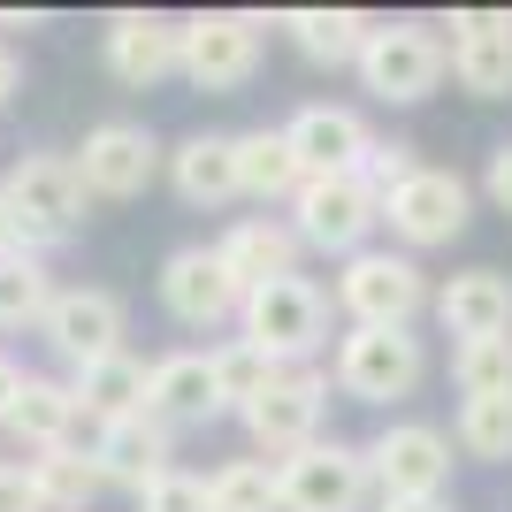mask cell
<instances>
[{
    "label": "cell",
    "mask_w": 512,
    "mask_h": 512,
    "mask_svg": "<svg viewBox=\"0 0 512 512\" xmlns=\"http://www.w3.org/2000/svg\"><path fill=\"white\" fill-rule=\"evenodd\" d=\"M367 497V451L352 444H306L276 459V512H360Z\"/></svg>",
    "instance_id": "1"
},
{
    "label": "cell",
    "mask_w": 512,
    "mask_h": 512,
    "mask_svg": "<svg viewBox=\"0 0 512 512\" xmlns=\"http://www.w3.org/2000/svg\"><path fill=\"white\" fill-rule=\"evenodd\" d=\"M451 69L444 39L428 31V23H375V39L360 46V77L375 100H428L436 92V77Z\"/></svg>",
    "instance_id": "2"
},
{
    "label": "cell",
    "mask_w": 512,
    "mask_h": 512,
    "mask_svg": "<svg viewBox=\"0 0 512 512\" xmlns=\"http://www.w3.org/2000/svg\"><path fill=\"white\" fill-rule=\"evenodd\" d=\"M245 344H260L268 360H306L321 344V321H329V306H321V291L306 276H276V283H260V291H245Z\"/></svg>",
    "instance_id": "3"
},
{
    "label": "cell",
    "mask_w": 512,
    "mask_h": 512,
    "mask_svg": "<svg viewBox=\"0 0 512 512\" xmlns=\"http://www.w3.org/2000/svg\"><path fill=\"white\" fill-rule=\"evenodd\" d=\"M421 337L413 329H352L337 352V383L344 398H360V406H390V398H406L421 383Z\"/></svg>",
    "instance_id": "4"
},
{
    "label": "cell",
    "mask_w": 512,
    "mask_h": 512,
    "mask_svg": "<svg viewBox=\"0 0 512 512\" xmlns=\"http://www.w3.org/2000/svg\"><path fill=\"white\" fill-rule=\"evenodd\" d=\"M337 299L360 329H406L413 306L428 299V283L406 253H352L344 276H337Z\"/></svg>",
    "instance_id": "5"
},
{
    "label": "cell",
    "mask_w": 512,
    "mask_h": 512,
    "mask_svg": "<svg viewBox=\"0 0 512 512\" xmlns=\"http://www.w3.org/2000/svg\"><path fill=\"white\" fill-rule=\"evenodd\" d=\"M0 199L23 214V230L62 237L69 222L85 214V176H77V153H16V169H8Z\"/></svg>",
    "instance_id": "6"
},
{
    "label": "cell",
    "mask_w": 512,
    "mask_h": 512,
    "mask_svg": "<svg viewBox=\"0 0 512 512\" xmlns=\"http://www.w3.org/2000/svg\"><path fill=\"white\" fill-rule=\"evenodd\" d=\"M291 207H299V245H321V253H352L383 222V207L360 176H306Z\"/></svg>",
    "instance_id": "7"
},
{
    "label": "cell",
    "mask_w": 512,
    "mask_h": 512,
    "mask_svg": "<svg viewBox=\"0 0 512 512\" xmlns=\"http://www.w3.org/2000/svg\"><path fill=\"white\" fill-rule=\"evenodd\" d=\"M161 306H169L184 329H214V321H230L237 306H245V283L230 276L222 253L184 245V253H169V268H161Z\"/></svg>",
    "instance_id": "8"
},
{
    "label": "cell",
    "mask_w": 512,
    "mask_h": 512,
    "mask_svg": "<svg viewBox=\"0 0 512 512\" xmlns=\"http://www.w3.org/2000/svg\"><path fill=\"white\" fill-rule=\"evenodd\" d=\"M367 474L383 482V497H436L451 482V444L428 421H398L367 444Z\"/></svg>",
    "instance_id": "9"
},
{
    "label": "cell",
    "mask_w": 512,
    "mask_h": 512,
    "mask_svg": "<svg viewBox=\"0 0 512 512\" xmlns=\"http://www.w3.org/2000/svg\"><path fill=\"white\" fill-rule=\"evenodd\" d=\"M260 62V16H192L184 23V77L199 92L245 85Z\"/></svg>",
    "instance_id": "10"
},
{
    "label": "cell",
    "mask_w": 512,
    "mask_h": 512,
    "mask_svg": "<svg viewBox=\"0 0 512 512\" xmlns=\"http://www.w3.org/2000/svg\"><path fill=\"white\" fill-rule=\"evenodd\" d=\"M321 398H329V383H321V375H299V367H283L276 383H268L253 406H245V428H253V444H260V451H276V459L306 451V444H314V428H321Z\"/></svg>",
    "instance_id": "11"
},
{
    "label": "cell",
    "mask_w": 512,
    "mask_h": 512,
    "mask_svg": "<svg viewBox=\"0 0 512 512\" xmlns=\"http://www.w3.org/2000/svg\"><path fill=\"white\" fill-rule=\"evenodd\" d=\"M161 169V146H153L146 123H100L77 153V176H85V192L100 199H138Z\"/></svg>",
    "instance_id": "12"
},
{
    "label": "cell",
    "mask_w": 512,
    "mask_h": 512,
    "mask_svg": "<svg viewBox=\"0 0 512 512\" xmlns=\"http://www.w3.org/2000/svg\"><path fill=\"white\" fill-rule=\"evenodd\" d=\"M383 214L406 245H451V237L467 230V184L451 169H413L406 184L383 199Z\"/></svg>",
    "instance_id": "13"
},
{
    "label": "cell",
    "mask_w": 512,
    "mask_h": 512,
    "mask_svg": "<svg viewBox=\"0 0 512 512\" xmlns=\"http://www.w3.org/2000/svg\"><path fill=\"white\" fill-rule=\"evenodd\" d=\"M39 329L69 367H92L107 352H123V299L115 291H54Z\"/></svg>",
    "instance_id": "14"
},
{
    "label": "cell",
    "mask_w": 512,
    "mask_h": 512,
    "mask_svg": "<svg viewBox=\"0 0 512 512\" xmlns=\"http://www.w3.org/2000/svg\"><path fill=\"white\" fill-rule=\"evenodd\" d=\"M451 77L482 100H505L512 92V16L497 8H474V16H451Z\"/></svg>",
    "instance_id": "15"
},
{
    "label": "cell",
    "mask_w": 512,
    "mask_h": 512,
    "mask_svg": "<svg viewBox=\"0 0 512 512\" xmlns=\"http://www.w3.org/2000/svg\"><path fill=\"white\" fill-rule=\"evenodd\" d=\"M283 138H291V153H299L306 176H352V169H360V153L375 146L360 115H352V107H329V100L299 107V115L283 123Z\"/></svg>",
    "instance_id": "16"
},
{
    "label": "cell",
    "mask_w": 512,
    "mask_h": 512,
    "mask_svg": "<svg viewBox=\"0 0 512 512\" xmlns=\"http://www.w3.org/2000/svg\"><path fill=\"white\" fill-rule=\"evenodd\" d=\"M169 451H176V428L153 421V413H130V421H107L100 444H92V467L100 482H130V490H146L169 474Z\"/></svg>",
    "instance_id": "17"
},
{
    "label": "cell",
    "mask_w": 512,
    "mask_h": 512,
    "mask_svg": "<svg viewBox=\"0 0 512 512\" xmlns=\"http://www.w3.org/2000/svg\"><path fill=\"white\" fill-rule=\"evenodd\" d=\"M107 69L123 85H161L169 69H184V23L169 16H115L107 23Z\"/></svg>",
    "instance_id": "18"
},
{
    "label": "cell",
    "mask_w": 512,
    "mask_h": 512,
    "mask_svg": "<svg viewBox=\"0 0 512 512\" xmlns=\"http://www.w3.org/2000/svg\"><path fill=\"white\" fill-rule=\"evenodd\" d=\"M436 314H444V329L459 344L512 337V276H497V268H467V276H451L444 291H436Z\"/></svg>",
    "instance_id": "19"
},
{
    "label": "cell",
    "mask_w": 512,
    "mask_h": 512,
    "mask_svg": "<svg viewBox=\"0 0 512 512\" xmlns=\"http://www.w3.org/2000/svg\"><path fill=\"white\" fill-rule=\"evenodd\" d=\"M146 413H153V421H169V428L214 421V413H222V398H214V360H207V352H169V360H153V375H146Z\"/></svg>",
    "instance_id": "20"
},
{
    "label": "cell",
    "mask_w": 512,
    "mask_h": 512,
    "mask_svg": "<svg viewBox=\"0 0 512 512\" xmlns=\"http://www.w3.org/2000/svg\"><path fill=\"white\" fill-rule=\"evenodd\" d=\"M214 253L230 260V276L245 283V291H260V283H276V276H299V230H283L268 214H245Z\"/></svg>",
    "instance_id": "21"
},
{
    "label": "cell",
    "mask_w": 512,
    "mask_h": 512,
    "mask_svg": "<svg viewBox=\"0 0 512 512\" xmlns=\"http://www.w3.org/2000/svg\"><path fill=\"white\" fill-rule=\"evenodd\" d=\"M146 375L153 367H138L130 352H107V360H92V367H77V413L85 421H130V413H146Z\"/></svg>",
    "instance_id": "22"
},
{
    "label": "cell",
    "mask_w": 512,
    "mask_h": 512,
    "mask_svg": "<svg viewBox=\"0 0 512 512\" xmlns=\"http://www.w3.org/2000/svg\"><path fill=\"white\" fill-rule=\"evenodd\" d=\"M176 192L192 199V207H230L245 184H237V138H214V130H199V138H184L176 146Z\"/></svg>",
    "instance_id": "23"
},
{
    "label": "cell",
    "mask_w": 512,
    "mask_h": 512,
    "mask_svg": "<svg viewBox=\"0 0 512 512\" xmlns=\"http://www.w3.org/2000/svg\"><path fill=\"white\" fill-rule=\"evenodd\" d=\"M85 421L77 413V390L69 383H46V375H23V390H16V413H8V428H16L31 451H62L69 444V428Z\"/></svg>",
    "instance_id": "24"
},
{
    "label": "cell",
    "mask_w": 512,
    "mask_h": 512,
    "mask_svg": "<svg viewBox=\"0 0 512 512\" xmlns=\"http://www.w3.org/2000/svg\"><path fill=\"white\" fill-rule=\"evenodd\" d=\"M283 31H291L299 54H314V62H360V46L375 39V23H367L360 8H291Z\"/></svg>",
    "instance_id": "25"
},
{
    "label": "cell",
    "mask_w": 512,
    "mask_h": 512,
    "mask_svg": "<svg viewBox=\"0 0 512 512\" xmlns=\"http://www.w3.org/2000/svg\"><path fill=\"white\" fill-rule=\"evenodd\" d=\"M237 184L253 199H299V184H306V169H299V153H291V138L283 130H245L237 138Z\"/></svg>",
    "instance_id": "26"
},
{
    "label": "cell",
    "mask_w": 512,
    "mask_h": 512,
    "mask_svg": "<svg viewBox=\"0 0 512 512\" xmlns=\"http://www.w3.org/2000/svg\"><path fill=\"white\" fill-rule=\"evenodd\" d=\"M31 467V490H39L46 512H85L100 497V467H92V451L62 444V451H39V459H23Z\"/></svg>",
    "instance_id": "27"
},
{
    "label": "cell",
    "mask_w": 512,
    "mask_h": 512,
    "mask_svg": "<svg viewBox=\"0 0 512 512\" xmlns=\"http://www.w3.org/2000/svg\"><path fill=\"white\" fill-rule=\"evenodd\" d=\"M207 360H214V398H222V406H237V413H245V406L260 398V390H268V383L283 375V367L268 360L260 344H245V337H237V344H222V352H207Z\"/></svg>",
    "instance_id": "28"
},
{
    "label": "cell",
    "mask_w": 512,
    "mask_h": 512,
    "mask_svg": "<svg viewBox=\"0 0 512 512\" xmlns=\"http://www.w3.org/2000/svg\"><path fill=\"white\" fill-rule=\"evenodd\" d=\"M54 306V283L31 253H0V329H23V321H46Z\"/></svg>",
    "instance_id": "29"
},
{
    "label": "cell",
    "mask_w": 512,
    "mask_h": 512,
    "mask_svg": "<svg viewBox=\"0 0 512 512\" xmlns=\"http://www.w3.org/2000/svg\"><path fill=\"white\" fill-rule=\"evenodd\" d=\"M451 375H459V390H467V398H512V337H474V344H459Z\"/></svg>",
    "instance_id": "30"
},
{
    "label": "cell",
    "mask_w": 512,
    "mask_h": 512,
    "mask_svg": "<svg viewBox=\"0 0 512 512\" xmlns=\"http://www.w3.org/2000/svg\"><path fill=\"white\" fill-rule=\"evenodd\" d=\"M207 505L214 512H276V467H260V459H237L207 482Z\"/></svg>",
    "instance_id": "31"
},
{
    "label": "cell",
    "mask_w": 512,
    "mask_h": 512,
    "mask_svg": "<svg viewBox=\"0 0 512 512\" xmlns=\"http://www.w3.org/2000/svg\"><path fill=\"white\" fill-rule=\"evenodd\" d=\"M459 444L474 459H512V398H467L459 406Z\"/></svg>",
    "instance_id": "32"
},
{
    "label": "cell",
    "mask_w": 512,
    "mask_h": 512,
    "mask_svg": "<svg viewBox=\"0 0 512 512\" xmlns=\"http://www.w3.org/2000/svg\"><path fill=\"white\" fill-rule=\"evenodd\" d=\"M138 512H214V505H207V482H199V474L169 467L161 482H146V490H138Z\"/></svg>",
    "instance_id": "33"
},
{
    "label": "cell",
    "mask_w": 512,
    "mask_h": 512,
    "mask_svg": "<svg viewBox=\"0 0 512 512\" xmlns=\"http://www.w3.org/2000/svg\"><path fill=\"white\" fill-rule=\"evenodd\" d=\"M413 169H421V161H413V146H367V153H360V169H352V176H360L367 192H375V207H383V199L398 192V184H406Z\"/></svg>",
    "instance_id": "34"
},
{
    "label": "cell",
    "mask_w": 512,
    "mask_h": 512,
    "mask_svg": "<svg viewBox=\"0 0 512 512\" xmlns=\"http://www.w3.org/2000/svg\"><path fill=\"white\" fill-rule=\"evenodd\" d=\"M0 512H46L39 490H31V467H8V459H0Z\"/></svg>",
    "instance_id": "35"
},
{
    "label": "cell",
    "mask_w": 512,
    "mask_h": 512,
    "mask_svg": "<svg viewBox=\"0 0 512 512\" xmlns=\"http://www.w3.org/2000/svg\"><path fill=\"white\" fill-rule=\"evenodd\" d=\"M23 245H46V237H39V230H23V214L0 199V253H23Z\"/></svg>",
    "instance_id": "36"
},
{
    "label": "cell",
    "mask_w": 512,
    "mask_h": 512,
    "mask_svg": "<svg viewBox=\"0 0 512 512\" xmlns=\"http://www.w3.org/2000/svg\"><path fill=\"white\" fill-rule=\"evenodd\" d=\"M490 199L512 214V146H497V153H490Z\"/></svg>",
    "instance_id": "37"
},
{
    "label": "cell",
    "mask_w": 512,
    "mask_h": 512,
    "mask_svg": "<svg viewBox=\"0 0 512 512\" xmlns=\"http://www.w3.org/2000/svg\"><path fill=\"white\" fill-rule=\"evenodd\" d=\"M16 390H23V367L8 360V352H0V421H8V413H16Z\"/></svg>",
    "instance_id": "38"
},
{
    "label": "cell",
    "mask_w": 512,
    "mask_h": 512,
    "mask_svg": "<svg viewBox=\"0 0 512 512\" xmlns=\"http://www.w3.org/2000/svg\"><path fill=\"white\" fill-rule=\"evenodd\" d=\"M16 100V54H8V46H0V107Z\"/></svg>",
    "instance_id": "39"
},
{
    "label": "cell",
    "mask_w": 512,
    "mask_h": 512,
    "mask_svg": "<svg viewBox=\"0 0 512 512\" xmlns=\"http://www.w3.org/2000/svg\"><path fill=\"white\" fill-rule=\"evenodd\" d=\"M383 512H444L436 497H383Z\"/></svg>",
    "instance_id": "40"
}]
</instances>
